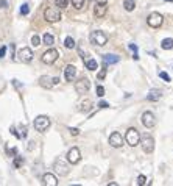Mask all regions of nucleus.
Masks as SVG:
<instances>
[{"label":"nucleus","mask_w":173,"mask_h":186,"mask_svg":"<svg viewBox=\"0 0 173 186\" xmlns=\"http://www.w3.org/2000/svg\"><path fill=\"white\" fill-rule=\"evenodd\" d=\"M97 96H98V97H103V96H105V88L100 86V84L97 86Z\"/></svg>","instance_id":"473e14b6"},{"label":"nucleus","mask_w":173,"mask_h":186,"mask_svg":"<svg viewBox=\"0 0 173 186\" xmlns=\"http://www.w3.org/2000/svg\"><path fill=\"white\" fill-rule=\"evenodd\" d=\"M125 139H126V142H128V145H131V147H136L137 144H139V139H140V135H139V131L136 130V128H128V131L125 133Z\"/></svg>","instance_id":"423d86ee"},{"label":"nucleus","mask_w":173,"mask_h":186,"mask_svg":"<svg viewBox=\"0 0 173 186\" xmlns=\"http://www.w3.org/2000/svg\"><path fill=\"white\" fill-rule=\"evenodd\" d=\"M42 183H44L45 186H56V184H58V178H56L53 174L47 172V174L42 175Z\"/></svg>","instance_id":"2eb2a0df"},{"label":"nucleus","mask_w":173,"mask_h":186,"mask_svg":"<svg viewBox=\"0 0 173 186\" xmlns=\"http://www.w3.org/2000/svg\"><path fill=\"white\" fill-rule=\"evenodd\" d=\"M0 7H2V8H7V7H8V3L5 2V0H0Z\"/></svg>","instance_id":"ea45409f"},{"label":"nucleus","mask_w":173,"mask_h":186,"mask_svg":"<svg viewBox=\"0 0 173 186\" xmlns=\"http://www.w3.org/2000/svg\"><path fill=\"white\" fill-rule=\"evenodd\" d=\"M64 45H66V49H75V41H73V38H72V36H67V38L64 39Z\"/></svg>","instance_id":"393cba45"},{"label":"nucleus","mask_w":173,"mask_h":186,"mask_svg":"<svg viewBox=\"0 0 173 186\" xmlns=\"http://www.w3.org/2000/svg\"><path fill=\"white\" fill-rule=\"evenodd\" d=\"M59 83V78L58 77H53V84H58Z\"/></svg>","instance_id":"79ce46f5"},{"label":"nucleus","mask_w":173,"mask_h":186,"mask_svg":"<svg viewBox=\"0 0 173 186\" xmlns=\"http://www.w3.org/2000/svg\"><path fill=\"white\" fill-rule=\"evenodd\" d=\"M89 39H91V42H92L94 45H98V47L106 45V42H108V36H106L101 30H95V31H92V33L89 35Z\"/></svg>","instance_id":"f03ea898"},{"label":"nucleus","mask_w":173,"mask_h":186,"mask_svg":"<svg viewBox=\"0 0 173 186\" xmlns=\"http://www.w3.org/2000/svg\"><path fill=\"white\" fill-rule=\"evenodd\" d=\"M161 97H162V91L161 89H151L147 94V100H150V102H156Z\"/></svg>","instance_id":"f3484780"},{"label":"nucleus","mask_w":173,"mask_h":186,"mask_svg":"<svg viewBox=\"0 0 173 186\" xmlns=\"http://www.w3.org/2000/svg\"><path fill=\"white\" fill-rule=\"evenodd\" d=\"M84 64H86V69L87 70H95L97 67H98V63L95 61V60H84Z\"/></svg>","instance_id":"412c9836"},{"label":"nucleus","mask_w":173,"mask_h":186,"mask_svg":"<svg viewBox=\"0 0 173 186\" xmlns=\"http://www.w3.org/2000/svg\"><path fill=\"white\" fill-rule=\"evenodd\" d=\"M30 13V7H28V3H24L22 7H21V14L22 16H27Z\"/></svg>","instance_id":"cd10ccee"},{"label":"nucleus","mask_w":173,"mask_h":186,"mask_svg":"<svg viewBox=\"0 0 173 186\" xmlns=\"http://www.w3.org/2000/svg\"><path fill=\"white\" fill-rule=\"evenodd\" d=\"M31 44H33L35 47H38V45H41V38H39L38 35H35V36L31 38Z\"/></svg>","instance_id":"7c9ffc66"},{"label":"nucleus","mask_w":173,"mask_h":186,"mask_svg":"<svg viewBox=\"0 0 173 186\" xmlns=\"http://www.w3.org/2000/svg\"><path fill=\"white\" fill-rule=\"evenodd\" d=\"M75 75H77V67L73 64H67L66 69H64V78H66V81H73Z\"/></svg>","instance_id":"4468645a"},{"label":"nucleus","mask_w":173,"mask_h":186,"mask_svg":"<svg viewBox=\"0 0 173 186\" xmlns=\"http://www.w3.org/2000/svg\"><path fill=\"white\" fill-rule=\"evenodd\" d=\"M42 41H44V44H45V45H53V42H55V38H53L50 33H45V35L42 36Z\"/></svg>","instance_id":"b1692460"},{"label":"nucleus","mask_w":173,"mask_h":186,"mask_svg":"<svg viewBox=\"0 0 173 186\" xmlns=\"http://www.w3.org/2000/svg\"><path fill=\"white\" fill-rule=\"evenodd\" d=\"M109 145H112L115 149H119V147L123 145V138H122V135L119 131L111 133V136H109Z\"/></svg>","instance_id":"ddd939ff"},{"label":"nucleus","mask_w":173,"mask_h":186,"mask_svg":"<svg viewBox=\"0 0 173 186\" xmlns=\"http://www.w3.org/2000/svg\"><path fill=\"white\" fill-rule=\"evenodd\" d=\"M70 2H72V5H73L75 10H81L84 7V0H70Z\"/></svg>","instance_id":"bb28decb"},{"label":"nucleus","mask_w":173,"mask_h":186,"mask_svg":"<svg viewBox=\"0 0 173 186\" xmlns=\"http://www.w3.org/2000/svg\"><path fill=\"white\" fill-rule=\"evenodd\" d=\"M98 107H100V108H109V103H108V102H103V100H101V102L98 103Z\"/></svg>","instance_id":"e433bc0d"},{"label":"nucleus","mask_w":173,"mask_h":186,"mask_svg":"<svg viewBox=\"0 0 173 186\" xmlns=\"http://www.w3.org/2000/svg\"><path fill=\"white\" fill-rule=\"evenodd\" d=\"M142 124L147 127V128H153L154 124H156V119H154V114L151 111H145L142 114Z\"/></svg>","instance_id":"f8f14e48"},{"label":"nucleus","mask_w":173,"mask_h":186,"mask_svg":"<svg viewBox=\"0 0 173 186\" xmlns=\"http://www.w3.org/2000/svg\"><path fill=\"white\" fill-rule=\"evenodd\" d=\"M128 47H129V49H131V50H133L134 53H137V45H136V44H129Z\"/></svg>","instance_id":"4c0bfd02"},{"label":"nucleus","mask_w":173,"mask_h":186,"mask_svg":"<svg viewBox=\"0 0 173 186\" xmlns=\"http://www.w3.org/2000/svg\"><path fill=\"white\" fill-rule=\"evenodd\" d=\"M91 108H92V100H89V99L83 100L78 105V111H81V113H87V111H91Z\"/></svg>","instance_id":"aec40b11"},{"label":"nucleus","mask_w":173,"mask_h":186,"mask_svg":"<svg viewBox=\"0 0 173 186\" xmlns=\"http://www.w3.org/2000/svg\"><path fill=\"white\" fill-rule=\"evenodd\" d=\"M55 5H56L59 10H64V8H67V5H69V0H55Z\"/></svg>","instance_id":"a878e982"},{"label":"nucleus","mask_w":173,"mask_h":186,"mask_svg":"<svg viewBox=\"0 0 173 186\" xmlns=\"http://www.w3.org/2000/svg\"><path fill=\"white\" fill-rule=\"evenodd\" d=\"M136 183H137L139 186L147 184V178H145V175H139V177H137V180H136Z\"/></svg>","instance_id":"c756f323"},{"label":"nucleus","mask_w":173,"mask_h":186,"mask_svg":"<svg viewBox=\"0 0 173 186\" xmlns=\"http://www.w3.org/2000/svg\"><path fill=\"white\" fill-rule=\"evenodd\" d=\"M58 56H59V52H58L56 49H49L47 52L42 53L41 60H42L44 64H53V63L58 60Z\"/></svg>","instance_id":"0eeeda50"},{"label":"nucleus","mask_w":173,"mask_h":186,"mask_svg":"<svg viewBox=\"0 0 173 186\" xmlns=\"http://www.w3.org/2000/svg\"><path fill=\"white\" fill-rule=\"evenodd\" d=\"M53 169L56 170V174H59V175H63V177H66V175L69 174V166L66 164V160H63V158H56V160H55Z\"/></svg>","instance_id":"6e6552de"},{"label":"nucleus","mask_w":173,"mask_h":186,"mask_svg":"<svg viewBox=\"0 0 173 186\" xmlns=\"http://www.w3.org/2000/svg\"><path fill=\"white\" fill-rule=\"evenodd\" d=\"M17 56H19V60H21L22 63H30V61L33 60L35 55H33V50H31L30 47H24V49L19 50Z\"/></svg>","instance_id":"9b49d317"},{"label":"nucleus","mask_w":173,"mask_h":186,"mask_svg":"<svg viewBox=\"0 0 173 186\" xmlns=\"http://www.w3.org/2000/svg\"><path fill=\"white\" fill-rule=\"evenodd\" d=\"M24 164V158L22 156H16L14 158V167H21Z\"/></svg>","instance_id":"2f4dec72"},{"label":"nucleus","mask_w":173,"mask_h":186,"mask_svg":"<svg viewBox=\"0 0 173 186\" xmlns=\"http://www.w3.org/2000/svg\"><path fill=\"white\" fill-rule=\"evenodd\" d=\"M69 131H70V135H72V136H78V135H80V130H78V128H73V127H70V128H69Z\"/></svg>","instance_id":"f704fd0d"},{"label":"nucleus","mask_w":173,"mask_h":186,"mask_svg":"<svg viewBox=\"0 0 173 186\" xmlns=\"http://www.w3.org/2000/svg\"><path fill=\"white\" fill-rule=\"evenodd\" d=\"M8 153L10 155H17V149H8Z\"/></svg>","instance_id":"58836bf2"},{"label":"nucleus","mask_w":173,"mask_h":186,"mask_svg":"<svg viewBox=\"0 0 173 186\" xmlns=\"http://www.w3.org/2000/svg\"><path fill=\"white\" fill-rule=\"evenodd\" d=\"M7 55V45H2L0 47V58H5Z\"/></svg>","instance_id":"c9c22d12"},{"label":"nucleus","mask_w":173,"mask_h":186,"mask_svg":"<svg viewBox=\"0 0 173 186\" xmlns=\"http://www.w3.org/2000/svg\"><path fill=\"white\" fill-rule=\"evenodd\" d=\"M106 5H101V3H97L95 5V8H94V14H95V17H103L105 14H106Z\"/></svg>","instance_id":"6ab92c4d"},{"label":"nucleus","mask_w":173,"mask_h":186,"mask_svg":"<svg viewBox=\"0 0 173 186\" xmlns=\"http://www.w3.org/2000/svg\"><path fill=\"white\" fill-rule=\"evenodd\" d=\"M123 8L126 11H133L136 8V3H134V0H123Z\"/></svg>","instance_id":"5701e85b"},{"label":"nucleus","mask_w":173,"mask_h":186,"mask_svg":"<svg viewBox=\"0 0 173 186\" xmlns=\"http://www.w3.org/2000/svg\"><path fill=\"white\" fill-rule=\"evenodd\" d=\"M161 47H162L164 50H171V49H173V39H171V38H165V39L161 42Z\"/></svg>","instance_id":"4be33fe9"},{"label":"nucleus","mask_w":173,"mask_h":186,"mask_svg":"<svg viewBox=\"0 0 173 186\" xmlns=\"http://www.w3.org/2000/svg\"><path fill=\"white\" fill-rule=\"evenodd\" d=\"M44 19H45L47 22H58V21H61V11H59V8H55V7L45 8V11H44Z\"/></svg>","instance_id":"7ed1b4c3"},{"label":"nucleus","mask_w":173,"mask_h":186,"mask_svg":"<svg viewBox=\"0 0 173 186\" xmlns=\"http://www.w3.org/2000/svg\"><path fill=\"white\" fill-rule=\"evenodd\" d=\"M147 24L151 27V28H159L162 24H164V16L157 11H153L148 17H147Z\"/></svg>","instance_id":"20e7f679"},{"label":"nucleus","mask_w":173,"mask_h":186,"mask_svg":"<svg viewBox=\"0 0 173 186\" xmlns=\"http://www.w3.org/2000/svg\"><path fill=\"white\" fill-rule=\"evenodd\" d=\"M39 84H41L42 88H45V89H50V88L55 86V84H53V78H52V77H47V75H42V77L39 78Z\"/></svg>","instance_id":"a211bd4d"},{"label":"nucleus","mask_w":173,"mask_h":186,"mask_svg":"<svg viewBox=\"0 0 173 186\" xmlns=\"http://www.w3.org/2000/svg\"><path fill=\"white\" fill-rule=\"evenodd\" d=\"M106 72H108V70H106V66H103V69H101V70L98 72L97 78H98L100 81H101V80H105V77H106Z\"/></svg>","instance_id":"c85d7f7f"},{"label":"nucleus","mask_w":173,"mask_h":186,"mask_svg":"<svg viewBox=\"0 0 173 186\" xmlns=\"http://www.w3.org/2000/svg\"><path fill=\"white\" fill-rule=\"evenodd\" d=\"M139 142H140V147H142V150L145 153H153V150H154V139L150 135H143L139 139Z\"/></svg>","instance_id":"39448f33"},{"label":"nucleus","mask_w":173,"mask_h":186,"mask_svg":"<svg viewBox=\"0 0 173 186\" xmlns=\"http://www.w3.org/2000/svg\"><path fill=\"white\" fill-rule=\"evenodd\" d=\"M81 160V152L78 147H72L69 152H67V163L70 164H78Z\"/></svg>","instance_id":"9d476101"},{"label":"nucleus","mask_w":173,"mask_h":186,"mask_svg":"<svg viewBox=\"0 0 173 186\" xmlns=\"http://www.w3.org/2000/svg\"><path fill=\"white\" fill-rule=\"evenodd\" d=\"M50 124H52L50 117H49V116H44V114L38 116V117L35 119V122H33L35 130H36V131H39V133L47 131V130H49V127H50Z\"/></svg>","instance_id":"f257e3e1"},{"label":"nucleus","mask_w":173,"mask_h":186,"mask_svg":"<svg viewBox=\"0 0 173 186\" xmlns=\"http://www.w3.org/2000/svg\"><path fill=\"white\" fill-rule=\"evenodd\" d=\"M89 89H91V81L87 78H81L75 83V91L78 94H87Z\"/></svg>","instance_id":"1a4fd4ad"},{"label":"nucleus","mask_w":173,"mask_h":186,"mask_svg":"<svg viewBox=\"0 0 173 186\" xmlns=\"http://www.w3.org/2000/svg\"><path fill=\"white\" fill-rule=\"evenodd\" d=\"M97 3H101V5H106L108 3V0H95Z\"/></svg>","instance_id":"a19ab883"},{"label":"nucleus","mask_w":173,"mask_h":186,"mask_svg":"<svg viewBox=\"0 0 173 186\" xmlns=\"http://www.w3.org/2000/svg\"><path fill=\"white\" fill-rule=\"evenodd\" d=\"M159 77H161L162 80H165L167 83H168V81H171V80H170V75H168L167 72H159Z\"/></svg>","instance_id":"72a5a7b5"},{"label":"nucleus","mask_w":173,"mask_h":186,"mask_svg":"<svg viewBox=\"0 0 173 186\" xmlns=\"http://www.w3.org/2000/svg\"><path fill=\"white\" fill-rule=\"evenodd\" d=\"M119 61H120V56H117V55H114V53H106V55H103V64H105V66L115 64V63H119Z\"/></svg>","instance_id":"dca6fc26"},{"label":"nucleus","mask_w":173,"mask_h":186,"mask_svg":"<svg viewBox=\"0 0 173 186\" xmlns=\"http://www.w3.org/2000/svg\"><path fill=\"white\" fill-rule=\"evenodd\" d=\"M164 2H173V0H164Z\"/></svg>","instance_id":"37998d69"}]
</instances>
